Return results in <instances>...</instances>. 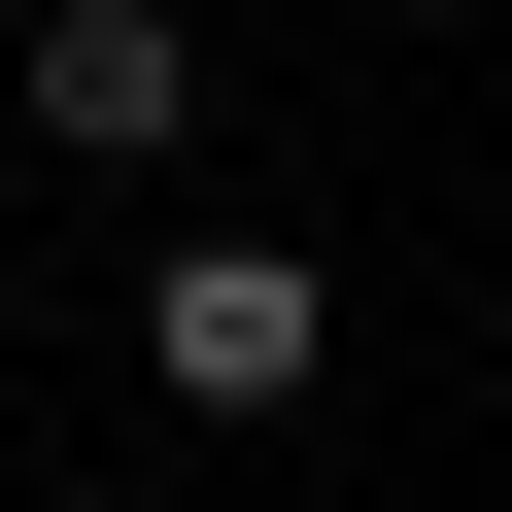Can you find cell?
<instances>
[{
	"instance_id": "1",
	"label": "cell",
	"mask_w": 512,
	"mask_h": 512,
	"mask_svg": "<svg viewBox=\"0 0 512 512\" xmlns=\"http://www.w3.org/2000/svg\"><path fill=\"white\" fill-rule=\"evenodd\" d=\"M137 376H171L205 444H274V410L342 376V274H308L274 205H205V239H137Z\"/></svg>"
},
{
	"instance_id": "2",
	"label": "cell",
	"mask_w": 512,
	"mask_h": 512,
	"mask_svg": "<svg viewBox=\"0 0 512 512\" xmlns=\"http://www.w3.org/2000/svg\"><path fill=\"white\" fill-rule=\"evenodd\" d=\"M0 103H35L69 171H171V137H205V0H35V35H0Z\"/></svg>"
}]
</instances>
